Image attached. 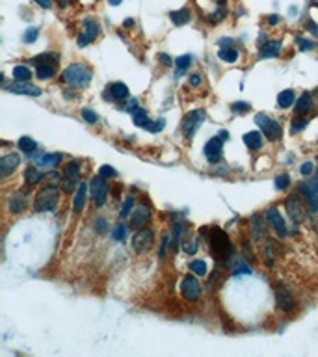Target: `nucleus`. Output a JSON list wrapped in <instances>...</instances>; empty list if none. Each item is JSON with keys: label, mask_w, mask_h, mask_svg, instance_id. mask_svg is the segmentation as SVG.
Masks as SVG:
<instances>
[{"label": "nucleus", "mask_w": 318, "mask_h": 357, "mask_svg": "<svg viewBox=\"0 0 318 357\" xmlns=\"http://www.w3.org/2000/svg\"><path fill=\"white\" fill-rule=\"evenodd\" d=\"M60 201V190L54 184H47L38 192L34 199V210L36 212H54Z\"/></svg>", "instance_id": "1"}, {"label": "nucleus", "mask_w": 318, "mask_h": 357, "mask_svg": "<svg viewBox=\"0 0 318 357\" xmlns=\"http://www.w3.org/2000/svg\"><path fill=\"white\" fill-rule=\"evenodd\" d=\"M62 80L66 84L73 86V88H86L91 82V71L82 64H71L69 67L64 69Z\"/></svg>", "instance_id": "2"}, {"label": "nucleus", "mask_w": 318, "mask_h": 357, "mask_svg": "<svg viewBox=\"0 0 318 357\" xmlns=\"http://www.w3.org/2000/svg\"><path fill=\"white\" fill-rule=\"evenodd\" d=\"M210 249L214 253L216 259H224V257H231L233 255V245L229 242V238L220 227H214L210 231Z\"/></svg>", "instance_id": "3"}, {"label": "nucleus", "mask_w": 318, "mask_h": 357, "mask_svg": "<svg viewBox=\"0 0 318 357\" xmlns=\"http://www.w3.org/2000/svg\"><path fill=\"white\" fill-rule=\"evenodd\" d=\"M255 123L261 127L262 134L268 136V140H272V141L281 140V136H283V127H281L275 119L268 117L266 113H257V115H255Z\"/></svg>", "instance_id": "4"}, {"label": "nucleus", "mask_w": 318, "mask_h": 357, "mask_svg": "<svg viewBox=\"0 0 318 357\" xmlns=\"http://www.w3.org/2000/svg\"><path fill=\"white\" fill-rule=\"evenodd\" d=\"M181 296L186 301H197L201 298V283L194 277V273L182 277V281H181Z\"/></svg>", "instance_id": "5"}, {"label": "nucleus", "mask_w": 318, "mask_h": 357, "mask_svg": "<svg viewBox=\"0 0 318 357\" xmlns=\"http://www.w3.org/2000/svg\"><path fill=\"white\" fill-rule=\"evenodd\" d=\"M203 121H205V112L203 110H194V112H190L184 117V121H182V132H184V136H186L188 140L194 138V134L203 125Z\"/></svg>", "instance_id": "6"}, {"label": "nucleus", "mask_w": 318, "mask_h": 357, "mask_svg": "<svg viewBox=\"0 0 318 357\" xmlns=\"http://www.w3.org/2000/svg\"><path fill=\"white\" fill-rule=\"evenodd\" d=\"M298 194L307 203V208L311 212H318V188L313 182H301L298 186Z\"/></svg>", "instance_id": "7"}, {"label": "nucleus", "mask_w": 318, "mask_h": 357, "mask_svg": "<svg viewBox=\"0 0 318 357\" xmlns=\"http://www.w3.org/2000/svg\"><path fill=\"white\" fill-rule=\"evenodd\" d=\"M151 245H153V231L147 227L138 229V233L132 238V249L136 253H145L151 249Z\"/></svg>", "instance_id": "8"}, {"label": "nucleus", "mask_w": 318, "mask_h": 357, "mask_svg": "<svg viewBox=\"0 0 318 357\" xmlns=\"http://www.w3.org/2000/svg\"><path fill=\"white\" fill-rule=\"evenodd\" d=\"M108 184L104 182V178L99 175V177L91 178V182H90V192H91V198H93L95 205L97 207H103L104 203H106V196H108Z\"/></svg>", "instance_id": "9"}, {"label": "nucleus", "mask_w": 318, "mask_h": 357, "mask_svg": "<svg viewBox=\"0 0 318 357\" xmlns=\"http://www.w3.org/2000/svg\"><path fill=\"white\" fill-rule=\"evenodd\" d=\"M266 222L272 225V229L275 231V235L279 236V238H285L287 236V223H285V220H283V216L279 214V210L275 207H272L266 210Z\"/></svg>", "instance_id": "10"}, {"label": "nucleus", "mask_w": 318, "mask_h": 357, "mask_svg": "<svg viewBox=\"0 0 318 357\" xmlns=\"http://www.w3.org/2000/svg\"><path fill=\"white\" fill-rule=\"evenodd\" d=\"M222 155H224V140L220 136L216 138H210L206 141L205 145V156L208 158L210 164H218L222 160Z\"/></svg>", "instance_id": "11"}, {"label": "nucleus", "mask_w": 318, "mask_h": 357, "mask_svg": "<svg viewBox=\"0 0 318 357\" xmlns=\"http://www.w3.org/2000/svg\"><path fill=\"white\" fill-rule=\"evenodd\" d=\"M99 36V26L93 19H84V30L78 36V47H88Z\"/></svg>", "instance_id": "12"}, {"label": "nucleus", "mask_w": 318, "mask_h": 357, "mask_svg": "<svg viewBox=\"0 0 318 357\" xmlns=\"http://www.w3.org/2000/svg\"><path fill=\"white\" fill-rule=\"evenodd\" d=\"M78 182V162H69L64 169V178H62V186L67 194H71L75 190V184Z\"/></svg>", "instance_id": "13"}, {"label": "nucleus", "mask_w": 318, "mask_h": 357, "mask_svg": "<svg viewBox=\"0 0 318 357\" xmlns=\"http://www.w3.org/2000/svg\"><path fill=\"white\" fill-rule=\"evenodd\" d=\"M275 301H277V307L281 311H285V312H290V311H294V307H296L294 296L285 287H277L275 289Z\"/></svg>", "instance_id": "14"}, {"label": "nucleus", "mask_w": 318, "mask_h": 357, "mask_svg": "<svg viewBox=\"0 0 318 357\" xmlns=\"http://www.w3.org/2000/svg\"><path fill=\"white\" fill-rule=\"evenodd\" d=\"M285 208H287V214L289 218L292 220V223H301V220H303V208L299 205L298 201V196H290L287 201H285Z\"/></svg>", "instance_id": "15"}, {"label": "nucleus", "mask_w": 318, "mask_h": 357, "mask_svg": "<svg viewBox=\"0 0 318 357\" xmlns=\"http://www.w3.org/2000/svg\"><path fill=\"white\" fill-rule=\"evenodd\" d=\"M19 164H21V156L19 155H15V153L2 156V158H0V175L6 178L8 175H11L15 169L19 168Z\"/></svg>", "instance_id": "16"}, {"label": "nucleus", "mask_w": 318, "mask_h": 357, "mask_svg": "<svg viewBox=\"0 0 318 357\" xmlns=\"http://www.w3.org/2000/svg\"><path fill=\"white\" fill-rule=\"evenodd\" d=\"M6 89H8V91H11V93L30 95V97H39V95L43 93L38 86H32V84H28V82H13L11 86L6 84Z\"/></svg>", "instance_id": "17"}, {"label": "nucleus", "mask_w": 318, "mask_h": 357, "mask_svg": "<svg viewBox=\"0 0 318 357\" xmlns=\"http://www.w3.org/2000/svg\"><path fill=\"white\" fill-rule=\"evenodd\" d=\"M151 218V208L147 205H140V207L134 208V212H132V218H131V225L132 229H141V227H145V223L149 222Z\"/></svg>", "instance_id": "18"}, {"label": "nucleus", "mask_w": 318, "mask_h": 357, "mask_svg": "<svg viewBox=\"0 0 318 357\" xmlns=\"http://www.w3.org/2000/svg\"><path fill=\"white\" fill-rule=\"evenodd\" d=\"M60 162H62V155L60 153H45V155L38 156L36 166L39 169H54Z\"/></svg>", "instance_id": "19"}, {"label": "nucleus", "mask_w": 318, "mask_h": 357, "mask_svg": "<svg viewBox=\"0 0 318 357\" xmlns=\"http://www.w3.org/2000/svg\"><path fill=\"white\" fill-rule=\"evenodd\" d=\"M8 208H10V212H13V214L23 212L26 208V196L23 192H13L10 196V199H8Z\"/></svg>", "instance_id": "20"}, {"label": "nucleus", "mask_w": 318, "mask_h": 357, "mask_svg": "<svg viewBox=\"0 0 318 357\" xmlns=\"http://www.w3.org/2000/svg\"><path fill=\"white\" fill-rule=\"evenodd\" d=\"M281 50V41H266L261 45V52L259 56L261 60H270V58H277Z\"/></svg>", "instance_id": "21"}, {"label": "nucleus", "mask_w": 318, "mask_h": 357, "mask_svg": "<svg viewBox=\"0 0 318 357\" xmlns=\"http://www.w3.org/2000/svg\"><path fill=\"white\" fill-rule=\"evenodd\" d=\"M106 91L110 93L112 101H123V99L129 97V88H127V84H123V82H114V84L108 86Z\"/></svg>", "instance_id": "22"}, {"label": "nucleus", "mask_w": 318, "mask_h": 357, "mask_svg": "<svg viewBox=\"0 0 318 357\" xmlns=\"http://www.w3.org/2000/svg\"><path fill=\"white\" fill-rule=\"evenodd\" d=\"M169 19H171V22L175 24V26H184V24H188L190 22V10L188 8H181V10H175L169 13Z\"/></svg>", "instance_id": "23"}, {"label": "nucleus", "mask_w": 318, "mask_h": 357, "mask_svg": "<svg viewBox=\"0 0 318 357\" xmlns=\"http://www.w3.org/2000/svg\"><path fill=\"white\" fill-rule=\"evenodd\" d=\"M88 184L86 182H80L78 184V188L75 192V201H73V208H75V212H80L82 208H84V203H86V196H88Z\"/></svg>", "instance_id": "24"}, {"label": "nucleus", "mask_w": 318, "mask_h": 357, "mask_svg": "<svg viewBox=\"0 0 318 357\" xmlns=\"http://www.w3.org/2000/svg\"><path fill=\"white\" fill-rule=\"evenodd\" d=\"M244 143L250 147V149H261L262 147V132L251 131L244 134Z\"/></svg>", "instance_id": "25"}, {"label": "nucleus", "mask_w": 318, "mask_h": 357, "mask_svg": "<svg viewBox=\"0 0 318 357\" xmlns=\"http://www.w3.org/2000/svg\"><path fill=\"white\" fill-rule=\"evenodd\" d=\"M313 108V97L309 91L301 93V97L298 99V104H296V115H305Z\"/></svg>", "instance_id": "26"}, {"label": "nucleus", "mask_w": 318, "mask_h": 357, "mask_svg": "<svg viewBox=\"0 0 318 357\" xmlns=\"http://www.w3.org/2000/svg\"><path fill=\"white\" fill-rule=\"evenodd\" d=\"M296 103V93L292 89H283L279 95H277V106L279 108H290L292 104Z\"/></svg>", "instance_id": "27"}, {"label": "nucleus", "mask_w": 318, "mask_h": 357, "mask_svg": "<svg viewBox=\"0 0 318 357\" xmlns=\"http://www.w3.org/2000/svg\"><path fill=\"white\" fill-rule=\"evenodd\" d=\"M41 177H43V175H41V171H39L38 166H28V168L24 169V182H26V186L38 184Z\"/></svg>", "instance_id": "28"}, {"label": "nucleus", "mask_w": 318, "mask_h": 357, "mask_svg": "<svg viewBox=\"0 0 318 357\" xmlns=\"http://www.w3.org/2000/svg\"><path fill=\"white\" fill-rule=\"evenodd\" d=\"M36 76L39 80H50L52 76L56 75V67L52 64H41V66H36Z\"/></svg>", "instance_id": "29"}, {"label": "nucleus", "mask_w": 318, "mask_h": 357, "mask_svg": "<svg viewBox=\"0 0 318 357\" xmlns=\"http://www.w3.org/2000/svg\"><path fill=\"white\" fill-rule=\"evenodd\" d=\"M13 80H17V82H30V78H32V71H30V67L26 66H17L13 67Z\"/></svg>", "instance_id": "30"}, {"label": "nucleus", "mask_w": 318, "mask_h": 357, "mask_svg": "<svg viewBox=\"0 0 318 357\" xmlns=\"http://www.w3.org/2000/svg\"><path fill=\"white\" fill-rule=\"evenodd\" d=\"M218 58L225 64H234L238 60V52L233 47H222L218 50Z\"/></svg>", "instance_id": "31"}, {"label": "nucleus", "mask_w": 318, "mask_h": 357, "mask_svg": "<svg viewBox=\"0 0 318 357\" xmlns=\"http://www.w3.org/2000/svg\"><path fill=\"white\" fill-rule=\"evenodd\" d=\"M17 147H19L23 153L32 155V153H36V149H38V143L32 140L30 136H21L19 141H17Z\"/></svg>", "instance_id": "32"}, {"label": "nucleus", "mask_w": 318, "mask_h": 357, "mask_svg": "<svg viewBox=\"0 0 318 357\" xmlns=\"http://www.w3.org/2000/svg\"><path fill=\"white\" fill-rule=\"evenodd\" d=\"M132 123H134L136 127H143V129H145V125L149 123V115H147V112H145L143 108H136V110L132 112Z\"/></svg>", "instance_id": "33"}, {"label": "nucleus", "mask_w": 318, "mask_h": 357, "mask_svg": "<svg viewBox=\"0 0 318 357\" xmlns=\"http://www.w3.org/2000/svg\"><path fill=\"white\" fill-rule=\"evenodd\" d=\"M192 64V56L190 54H182V56H179L175 60V67H177V76H181L184 71H186L188 67Z\"/></svg>", "instance_id": "34"}, {"label": "nucleus", "mask_w": 318, "mask_h": 357, "mask_svg": "<svg viewBox=\"0 0 318 357\" xmlns=\"http://www.w3.org/2000/svg\"><path fill=\"white\" fill-rule=\"evenodd\" d=\"M56 60H58V54L47 52V54H39V56L32 58V60H30V64H34V66H41V64H50V62H56Z\"/></svg>", "instance_id": "35"}, {"label": "nucleus", "mask_w": 318, "mask_h": 357, "mask_svg": "<svg viewBox=\"0 0 318 357\" xmlns=\"http://www.w3.org/2000/svg\"><path fill=\"white\" fill-rule=\"evenodd\" d=\"M289 186H290V175L289 173H281V175L275 177V188L279 190V192L289 190Z\"/></svg>", "instance_id": "36"}, {"label": "nucleus", "mask_w": 318, "mask_h": 357, "mask_svg": "<svg viewBox=\"0 0 318 357\" xmlns=\"http://www.w3.org/2000/svg\"><path fill=\"white\" fill-rule=\"evenodd\" d=\"M190 270H192V273L203 277V275H206V263L205 261H194V263H190Z\"/></svg>", "instance_id": "37"}, {"label": "nucleus", "mask_w": 318, "mask_h": 357, "mask_svg": "<svg viewBox=\"0 0 318 357\" xmlns=\"http://www.w3.org/2000/svg\"><path fill=\"white\" fill-rule=\"evenodd\" d=\"M112 238L115 240V242H123V240L127 238V227L123 225V223H117L115 229H114V233H112Z\"/></svg>", "instance_id": "38"}, {"label": "nucleus", "mask_w": 318, "mask_h": 357, "mask_svg": "<svg viewBox=\"0 0 318 357\" xmlns=\"http://www.w3.org/2000/svg\"><path fill=\"white\" fill-rule=\"evenodd\" d=\"M296 45H298L299 50H303V52L313 50V48L317 47V43H315L313 39H305V38H298V39H296Z\"/></svg>", "instance_id": "39"}, {"label": "nucleus", "mask_w": 318, "mask_h": 357, "mask_svg": "<svg viewBox=\"0 0 318 357\" xmlns=\"http://www.w3.org/2000/svg\"><path fill=\"white\" fill-rule=\"evenodd\" d=\"M132 208H134V198H127L125 201H123L119 216H121V218H129V214L132 212Z\"/></svg>", "instance_id": "40"}, {"label": "nucleus", "mask_w": 318, "mask_h": 357, "mask_svg": "<svg viewBox=\"0 0 318 357\" xmlns=\"http://www.w3.org/2000/svg\"><path fill=\"white\" fill-rule=\"evenodd\" d=\"M99 175H101L103 178H115V177H117V171H115L112 166L104 164V166H101V168H99Z\"/></svg>", "instance_id": "41"}, {"label": "nucleus", "mask_w": 318, "mask_h": 357, "mask_svg": "<svg viewBox=\"0 0 318 357\" xmlns=\"http://www.w3.org/2000/svg\"><path fill=\"white\" fill-rule=\"evenodd\" d=\"M184 233H186V223L184 222H175L173 223V238L179 240V238L184 236Z\"/></svg>", "instance_id": "42"}, {"label": "nucleus", "mask_w": 318, "mask_h": 357, "mask_svg": "<svg viewBox=\"0 0 318 357\" xmlns=\"http://www.w3.org/2000/svg\"><path fill=\"white\" fill-rule=\"evenodd\" d=\"M38 36H39V32H38V28H26V32H24V36H23V41L26 43V45H30V43H34L36 39H38Z\"/></svg>", "instance_id": "43"}, {"label": "nucleus", "mask_w": 318, "mask_h": 357, "mask_svg": "<svg viewBox=\"0 0 318 357\" xmlns=\"http://www.w3.org/2000/svg\"><path fill=\"white\" fill-rule=\"evenodd\" d=\"M164 127H166V121H164V119H159V121H155V123L149 121L147 125H145V129H147L149 132H153V134L160 132L162 129H164Z\"/></svg>", "instance_id": "44"}, {"label": "nucleus", "mask_w": 318, "mask_h": 357, "mask_svg": "<svg viewBox=\"0 0 318 357\" xmlns=\"http://www.w3.org/2000/svg\"><path fill=\"white\" fill-rule=\"evenodd\" d=\"M82 117H84V121L90 123V125L97 123V119H99V115H97L93 110H90V108H84V110H82Z\"/></svg>", "instance_id": "45"}, {"label": "nucleus", "mask_w": 318, "mask_h": 357, "mask_svg": "<svg viewBox=\"0 0 318 357\" xmlns=\"http://www.w3.org/2000/svg\"><path fill=\"white\" fill-rule=\"evenodd\" d=\"M224 17H225V8H218V10H216L214 13L210 15V17H208V21H210L212 24H216V22H220V21L224 19Z\"/></svg>", "instance_id": "46"}, {"label": "nucleus", "mask_w": 318, "mask_h": 357, "mask_svg": "<svg viewBox=\"0 0 318 357\" xmlns=\"http://www.w3.org/2000/svg\"><path fill=\"white\" fill-rule=\"evenodd\" d=\"M250 108H251V106H250V104L248 103H244V101H240V103H234L233 104V110L236 113H246V112H250Z\"/></svg>", "instance_id": "47"}, {"label": "nucleus", "mask_w": 318, "mask_h": 357, "mask_svg": "<svg viewBox=\"0 0 318 357\" xmlns=\"http://www.w3.org/2000/svg\"><path fill=\"white\" fill-rule=\"evenodd\" d=\"M182 251L186 255H194L197 251V242H194V240L192 242H184L182 244Z\"/></svg>", "instance_id": "48"}, {"label": "nucleus", "mask_w": 318, "mask_h": 357, "mask_svg": "<svg viewBox=\"0 0 318 357\" xmlns=\"http://www.w3.org/2000/svg\"><path fill=\"white\" fill-rule=\"evenodd\" d=\"M106 229H108V222H106V220H103V218H99V220L95 222V231L103 235V233H106Z\"/></svg>", "instance_id": "49"}, {"label": "nucleus", "mask_w": 318, "mask_h": 357, "mask_svg": "<svg viewBox=\"0 0 318 357\" xmlns=\"http://www.w3.org/2000/svg\"><path fill=\"white\" fill-rule=\"evenodd\" d=\"M313 169H315V164H313V162H303V164H301V168H299V173L307 177V175L313 173Z\"/></svg>", "instance_id": "50"}, {"label": "nucleus", "mask_w": 318, "mask_h": 357, "mask_svg": "<svg viewBox=\"0 0 318 357\" xmlns=\"http://www.w3.org/2000/svg\"><path fill=\"white\" fill-rule=\"evenodd\" d=\"M168 244H169V236H168V235H164V236H162V242H160V251H159L160 257H164V255H166V249H168Z\"/></svg>", "instance_id": "51"}, {"label": "nucleus", "mask_w": 318, "mask_h": 357, "mask_svg": "<svg viewBox=\"0 0 318 357\" xmlns=\"http://www.w3.org/2000/svg\"><path fill=\"white\" fill-rule=\"evenodd\" d=\"M305 127H307V121H305V119H301V121H298V119H296V121L292 123V132L303 131Z\"/></svg>", "instance_id": "52"}, {"label": "nucleus", "mask_w": 318, "mask_h": 357, "mask_svg": "<svg viewBox=\"0 0 318 357\" xmlns=\"http://www.w3.org/2000/svg\"><path fill=\"white\" fill-rule=\"evenodd\" d=\"M136 108H138V99H131V101L127 103V106H125V110H127V112H131V113L134 112Z\"/></svg>", "instance_id": "53"}, {"label": "nucleus", "mask_w": 318, "mask_h": 357, "mask_svg": "<svg viewBox=\"0 0 318 357\" xmlns=\"http://www.w3.org/2000/svg\"><path fill=\"white\" fill-rule=\"evenodd\" d=\"M307 30L311 32V34H315V36L318 38V24L315 22V21H309V22H307Z\"/></svg>", "instance_id": "54"}, {"label": "nucleus", "mask_w": 318, "mask_h": 357, "mask_svg": "<svg viewBox=\"0 0 318 357\" xmlns=\"http://www.w3.org/2000/svg\"><path fill=\"white\" fill-rule=\"evenodd\" d=\"M159 62L160 64H164V66H171V64H173V60H171L168 54H159Z\"/></svg>", "instance_id": "55"}, {"label": "nucleus", "mask_w": 318, "mask_h": 357, "mask_svg": "<svg viewBox=\"0 0 318 357\" xmlns=\"http://www.w3.org/2000/svg\"><path fill=\"white\" fill-rule=\"evenodd\" d=\"M201 84V76L194 73V75H190V86H199Z\"/></svg>", "instance_id": "56"}, {"label": "nucleus", "mask_w": 318, "mask_h": 357, "mask_svg": "<svg viewBox=\"0 0 318 357\" xmlns=\"http://www.w3.org/2000/svg\"><path fill=\"white\" fill-rule=\"evenodd\" d=\"M36 2H38L41 8H47V10L52 6V0H36Z\"/></svg>", "instance_id": "57"}, {"label": "nucleus", "mask_w": 318, "mask_h": 357, "mask_svg": "<svg viewBox=\"0 0 318 357\" xmlns=\"http://www.w3.org/2000/svg\"><path fill=\"white\" fill-rule=\"evenodd\" d=\"M277 22H279V17H277V15H275V13H273V15H270V17H268V24H270V26H275V24H277Z\"/></svg>", "instance_id": "58"}, {"label": "nucleus", "mask_w": 318, "mask_h": 357, "mask_svg": "<svg viewBox=\"0 0 318 357\" xmlns=\"http://www.w3.org/2000/svg\"><path fill=\"white\" fill-rule=\"evenodd\" d=\"M123 26H125V28H131V26H134V19H125Z\"/></svg>", "instance_id": "59"}, {"label": "nucleus", "mask_w": 318, "mask_h": 357, "mask_svg": "<svg viewBox=\"0 0 318 357\" xmlns=\"http://www.w3.org/2000/svg\"><path fill=\"white\" fill-rule=\"evenodd\" d=\"M218 134H220V138H222V140H229V132H227V131H220V132H218Z\"/></svg>", "instance_id": "60"}, {"label": "nucleus", "mask_w": 318, "mask_h": 357, "mask_svg": "<svg viewBox=\"0 0 318 357\" xmlns=\"http://www.w3.org/2000/svg\"><path fill=\"white\" fill-rule=\"evenodd\" d=\"M112 6H117V4H121V0H108Z\"/></svg>", "instance_id": "61"}, {"label": "nucleus", "mask_w": 318, "mask_h": 357, "mask_svg": "<svg viewBox=\"0 0 318 357\" xmlns=\"http://www.w3.org/2000/svg\"><path fill=\"white\" fill-rule=\"evenodd\" d=\"M214 2H218V4H222V2H224V0H214Z\"/></svg>", "instance_id": "62"}, {"label": "nucleus", "mask_w": 318, "mask_h": 357, "mask_svg": "<svg viewBox=\"0 0 318 357\" xmlns=\"http://www.w3.org/2000/svg\"><path fill=\"white\" fill-rule=\"evenodd\" d=\"M315 6H317V8H318V0H315Z\"/></svg>", "instance_id": "63"}]
</instances>
